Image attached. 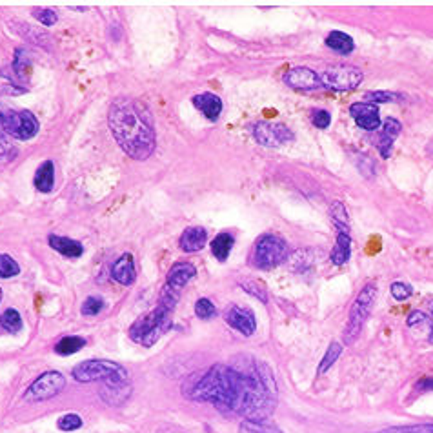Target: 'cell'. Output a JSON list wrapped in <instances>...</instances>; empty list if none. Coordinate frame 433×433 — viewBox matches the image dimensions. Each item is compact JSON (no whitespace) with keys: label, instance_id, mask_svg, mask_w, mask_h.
I'll use <instances>...</instances> for the list:
<instances>
[{"label":"cell","instance_id":"22","mask_svg":"<svg viewBox=\"0 0 433 433\" xmlns=\"http://www.w3.org/2000/svg\"><path fill=\"white\" fill-rule=\"evenodd\" d=\"M326 46L331 51H337L339 55H350L355 50V42L350 35H346L344 31H331L326 37Z\"/></svg>","mask_w":433,"mask_h":433},{"label":"cell","instance_id":"35","mask_svg":"<svg viewBox=\"0 0 433 433\" xmlns=\"http://www.w3.org/2000/svg\"><path fill=\"white\" fill-rule=\"evenodd\" d=\"M104 306H106L104 299L88 297L84 302H82L81 313L84 315V317H95V315H98L102 310H104Z\"/></svg>","mask_w":433,"mask_h":433},{"label":"cell","instance_id":"3","mask_svg":"<svg viewBox=\"0 0 433 433\" xmlns=\"http://www.w3.org/2000/svg\"><path fill=\"white\" fill-rule=\"evenodd\" d=\"M171 313L168 308L164 306H157L155 310L148 311V313L140 315L135 323L129 326V339L133 342L140 344V346H153L155 342H158L164 333H168L171 328Z\"/></svg>","mask_w":433,"mask_h":433},{"label":"cell","instance_id":"26","mask_svg":"<svg viewBox=\"0 0 433 433\" xmlns=\"http://www.w3.org/2000/svg\"><path fill=\"white\" fill-rule=\"evenodd\" d=\"M84 346H86V339L76 335H69L64 337V339H60L59 342L55 344V353H59V355H73V353L81 352Z\"/></svg>","mask_w":433,"mask_h":433},{"label":"cell","instance_id":"41","mask_svg":"<svg viewBox=\"0 0 433 433\" xmlns=\"http://www.w3.org/2000/svg\"><path fill=\"white\" fill-rule=\"evenodd\" d=\"M390 291L395 301H406V299H410L413 295V288L410 284H406V282H393Z\"/></svg>","mask_w":433,"mask_h":433},{"label":"cell","instance_id":"43","mask_svg":"<svg viewBox=\"0 0 433 433\" xmlns=\"http://www.w3.org/2000/svg\"><path fill=\"white\" fill-rule=\"evenodd\" d=\"M33 17L42 25H47V28H50V25H55L57 21H59V17H57V13L53 11V9H33Z\"/></svg>","mask_w":433,"mask_h":433},{"label":"cell","instance_id":"4","mask_svg":"<svg viewBox=\"0 0 433 433\" xmlns=\"http://www.w3.org/2000/svg\"><path fill=\"white\" fill-rule=\"evenodd\" d=\"M375 301H377V284L375 282H368L364 284V288L359 291V295L353 301L352 308H350L348 315V323L344 328L342 340L346 346H352L359 337H361V331L364 328L366 321H368L369 313L374 310Z\"/></svg>","mask_w":433,"mask_h":433},{"label":"cell","instance_id":"18","mask_svg":"<svg viewBox=\"0 0 433 433\" xmlns=\"http://www.w3.org/2000/svg\"><path fill=\"white\" fill-rule=\"evenodd\" d=\"M193 106L200 111L208 120H219L222 113V100L215 93H200L191 98Z\"/></svg>","mask_w":433,"mask_h":433},{"label":"cell","instance_id":"1","mask_svg":"<svg viewBox=\"0 0 433 433\" xmlns=\"http://www.w3.org/2000/svg\"><path fill=\"white\" fill-rule=\"evenodd\" d=\"M191 399L246 420H267L275 410L277 384L264 362L246 359L237 366H212L193 386Z\"/></svg>","mask_w":433,"mask_h":433},{"label":"cell","instance_id":"24","mask_svg":"<svg viewBox=\"0 0 433 433\" xmlns=\"http://www.w3.org/2000/svg\"><path fill=\"white\" fill-rule=\"evenodd\" d=\"M11 24H13V30L17 31L22 38L30 40V42L38 44V46H47V40H50V38H47L40 30H37V28H33V25H30V24H24V22L11 21Z\"/></svg>","mask_w":433,"mask_h":433},{"label":"cell","instance_id":"28","mask_svg":"<svg viewBox=\"0 0 433 433\" xmlns=\"http://www.w3.org/2000/svg\"><path fill=\"white\" fill-rule=\"evenodd\" d=\"M406 324L410 328L426 326V340H428L429 344H433V318L432 317H428V315L422 313V311H412V313L408 315Z\"/></svg>","mask_w":433,"mask_h":433},{"label":"cell","instance_id":"12","mask_svg":"<svg viewBox=\"0 0 433 433\" xmlns=\"http://www.w3.org/2000/svg\"><path fill=\"white\" fill-rule=\"evenodd\" d=\"M224 321L244 337H251L257 330L255 313L250 308H244V306H229L224 313Z\"/></svg>","mask_w":433,"mask_h":433},{"label":"cell","instance_id":"7","mask_svg":"<svg viewBox=\"0 0 433 433\" xmlns=\"http://www.w3.org/2000/svg\"><path fill=\"white\" fill-rule=\"evenodd\" d=\"M38 119L28 110H11L0 104V132L15 140H30L38 133Z\"/></svg>","mask_w":433,"mask_h":433},{"label":"cell","instance_id":"8","mask_svg":"<svg viewBox=\"0 0 433 433\" xmlns=\"http://www.w3.org/2000/svg\"><path fill=\"white\" fill-rule=\"evenodd\" d=\"M66 388V377L60 371H44L31 382L28 390L24 391V400L28 403H42V400L53 399Z\"/></svg>","mask_w":433,"mask_h":433},{"label":"cell","instance_id":"29","mask_svg":"<svg viewBox=\"0 0 433 433\" xmlns=\"http://www.w3.org/2000/svg\"><path fill=\"white\" fill-rule=\"evenodd\" d=\"M340 353H342V344L340 342H331L330 346H328L326 353H324L323 361H321V364H318L317 368V375H324L328 371V369L331 368V366L335 364L337 359L340 357Z\"/></svg>","mask_w":433,"mask_h":433},{"label":"cell","instance_id":"30","mask_svg":"<svg viewBox=\"0 0 433 433\" xmlns=\"http://www.w3.org/2000/svg\"><path fill=\"white\" fill-rule=\"evenodd\" d=\"M242 433H282L275 425L267 420H244L241 425Z\"/></svg>","mask_w":433,"mask_h":433},{"label":"cell","instance_id":"17","mask_svg":"<svg viewBox=\"0 0 433 433\" xmlns=\"http://www.w3.org/2000/svg\"><path fill=\"white\" fill-rule=\"evenodd\" d=\"M400 126L399 120L395 119H388L384 120V124L381 126V139H379V153H381L382 158H388L391 155V148H393L395 139L400 135Z\"/></svg>","mask_w":433,"mask_h":433},{"label":"cell","instance_id":"5","mask_svg":"<svg viewBox=\"0 0 433 433\" xmlns=\"http://www.w3.org/2000/svg\"><path fill=\"white\" fill-rule=\"evenodd\" d=\"M289 257L288 242L279 235L264 233L255 241L250 253V264L257 270H273Z\"/></svg>","mask_w":433,"mask_h":433},{"label":"cell","instance_id":"25","mask_svg":"<svg viewBox=\"0 0 433 433\" xmlns=\"http://www.w3.org/2000/svg\"><path fill=\"white\" fill-rule=\"evenodd\" d=\"M330 216L333 224H335L337 231H344V233H350V216H348V209L344 206L340 200H335L331 204L330 208Z\"/></svg>","mask_w":433,"mask_h":433},{"label":"cell","instance_id":"13","mask_svg":"<svg viewBox=\"0 0 433 433\" xmlns=\"http://www.w3.org/2000/svg\"><path fill=\"white\" fill-rule=\"evenodd\" d=\"M350 115L355 124L364 132H375L381 127V113L375 104L369 102H355L350 106Z\"/></svg>","mask_w":433,"mask_h":433},{"label":"cell","instance_id":"27","mask_svg":"<svg viewBox=\"0 0 433 433\" xmlns=\"http://www.w3.org/2000/svg\"><path fill=\"white\" fill-rule=\"evenodd\" d=\"M0 326L4 328L6 331H9V333H13V335H17L24 324H22L21 313L15 308H8L4 313L0 315Z\"/></svg>","mask_w":433,"mask_h":433},{"label":"cell","instance_id":"16","mask_svg":"<svg viewBox=\"0 0 433 433\" xmlns=\"http://www.w3.org/2000/svg\"><path fill=\"white\" fill-rule=\"evenodd\" d=\"M208 242V231L202 226H191L186 228L178 238V248L186 253H195L200 251Z\"/></svg>","mask_w":433,"mask_h":433},{"label":"cell","instance_id":"33","mask_svg":"<svg viewBox=\"0 0 433 433\" xmlns=\"http://www.w3.org/2000/svg\"><path fill=\"white\" fill-rule=\"evenodd\" d=\"M366 102L369 104H386V102H397L403 98L400 93H391V91H369V93L364 95Z\"/></svg>","mask_w":433,"mask_h":433},{"label":"cell","instance_id":"19","mask_svg":"<svg viewBox=\"0 0 433 433\" xmlns=\"http://www.w3.org/2000/svg\"><path fill=\"white\" fill-rule=\"evenodd\" d=\"M47 244H50L57 253L68 259H79L84 253V246L79 241H73L69 237H60V235H50L47 237Z\"/></svg>","mask_w":433,"mask_h":433},{"label":"cell","instance_id":"10","mask_svg":"<svg viewBox=\"0 0 433 433\" xmlns=\"http://www.w3.org/2000/svg\"><path fill=\"white\" fill-rule=\"evenodd\" d=\"M251 133H253L255 140L266 148H279V146L295 140L291 129L286 124L279 122H257L251 127Z\"/></svg>","mask_w":433,"mask_h":433},{"label":"cell","instance_id":"39","mask_svg":"<svg viewBox=\"0 0 433 433\" xmlns=\"http://www.w3.org/2000/svg\"><path fill=\"white\" fill-rule=\"evenodd\" d=\"M377 433H433V425H412V426H393V428L381 429Z\"/></svg>","mask_w":433,"mask_h":433},{"label":"cell","instance_id":"31","mask_svg":"<svg viewBox=\"0 0 433 433\" xmlns=\"http://www.w3.org/2000/svg\"><path fill=\"white\" fill-rule=\"evenodd\" d=\"M21 273V266L11 255L0 253V279H11Z\"/></svg>","mask_w":433,"mask_h":433},{"label":"cell","instance_id":"38","mask_svg":"<svg viewBox=\"0 0 433 433\" xmlns=\"http://www.w3.org/2000/svg\"><path fill=\"white\" fill-rule=\"evenodd\" d=\"M195 315L202 321H208V318H213L216 315V308L209 299L202 297L195 302Z\"/></svg>","mask_w":433,"mask_h":433},{"label":"cell","instance_id":"47","mask_svg":"<svg viewBox=\"0 0 433 433\" xmlns=\"http://www.w3.org/2000/svg\"><path fill=\"white\" fill-rule=\"evenodd\" d=\"M0 301H2V288H0Z\"/></svg>","mask_w":433,"mask_h":433},{"label":"cell","instance_id":"15","mask_svg":"<svg viewBox=\"0 0 433 433\" xmlns=\"http://www.w3.org/2000/svg\"><path fill=\"white\" fill-rule=\"evenodd\" d=\"M195 275H197V267L191 262H186V260H183V262H175L173 266L170 267L168 277H166V286H170V288L180 291V289H183Z\"/></svg>","mask_w":433,"mask_h":433},{"label":"cell","instance_id":"14","mask_svg":"<svg viewBox=\"0 0 433 433\" xmlns=\"http://www.w3.org/2000/svg\"><path fill=\"white\" fill-rule=\"evenodd\" d=\"M111 277L115 282H119L122 286H132L137 279L135 270V259L132 253H122L117 259V262L111 267Z\"/></svg>","mask_w":433,"mask_h":433},{"label":"cell","instance_id":"45","mask_svg":"<svg viewBox=\"0 0 433 433\" xmlns=\"http://www.w3.org/2000/svg\"><path fill=\"white\" fill-rule=\"evenodd\" d=\"M18 155V149L13 144H9L8 140L2 137L0 139V162H9Z\"/></svg>","mask_w":433,"mask_h":433},{"label":"cell","instance_id":"40","mask_svg":"<svg viewBox=\"0 0 433 433\" xmlns=\"http://www.w3.org/2000/svg\"><path fill=\"white\" fill-rule=\"evenodd\" d=\"M13 69H15V73H17L18 76L28 75V73H30V69H31L30 57H28V53H25L24 50L15 51V62H13Z\"/></svg>","mask_w":433,"mask_h":433},{"label":"cell","instance_id":"34","mask_svg":"<svg viewBox=\"0 0 433 433\" xmlns=\"http://www.w3.org/2000/svg\"><path fill=\"white\" fill-rule=\"evenodd\" d=\"M241 286L244 291L253 295L255 299H259L260 302H267V291L262 282H259V280H242Z\"/></svg>","mask_w":433,"mask_h":433},{"label":"cell","instance_id":"32","mask_svg":"<svg viewBox=\"0 0 433 433\" xmlns=\"http://www.w3.org/2000/svg\"><path fill=\"white\" fill-rule=\"evenodd\" d=\"M313 257H311L310 250H299L297 253L291 257V267L295 272H308L311 266H313Z\"/></svg>","mask_w":433,"mask_h":433},{"label":"cell","instance_id":"21","mask_svg":"<svg viewBox=\"0 0 433 433\" xmlns=\"http://www.w3.org/2000/svg\"><path fill=\"white\" fill-rule=\"evenodd\" d=\"M352 257V237L350 233H344V231H337V238H335V248L331 251L330 260L335 266H342L346 264Z\"/></svg>","mask_w":433,"mask_h":433},{"label":"cell","instance_id":"6","mask_svg":"<svg viewBox=\"0 0 433 433\" xmlns=\"http://www.w3.org/2000/svg\"><path fill=\"white\" fill-rule=\"evenodd\" d=\"M73 379L79 382H97L102 381L106 384H124L127 382V369L115 361H104V359H91L82 361L73 368Z\"/></svg>","mask_w":433,"mask_h":433},{"label":"cell","instance_id":"20","mask_svg":"<svg viewBox=\"0 0 433 433\" xmlns=\"http://www.w3.org/2000/svg\"><path fill=\"white\" fill-rule=\"evenodd\" d=\"M33 186L40 193H50L55 186V164L53 161H44L38 166L33 177Z\"/></svg>","mask_w":433,"mask_h":433},{"label":"cell","instance_id":"44","mask_svg":"<svg viewBox=\"0 0 433 433\" xmlns=\"http://www.w3.org/2000/svg\"><path fill=\"white\" fill-rule=\"evenodd\" d=\"M311 122L318 129H326L331 124V113L326 110H313L311 111Z\"/></svg>","mask_w":433,"mask_h":433},{"label":"cell","instance_id":"11","mask_svg":"<svg viewBox=\"0 0 433 433\" xmlns=\"http://www.w3.org/2000/svg\"><path fill=\"white\" fill-rule=\"evenodd\" d=\"M284 84L297 91H315V89L323 88V81L321 75L313 71V69L306 68V66H297L284 73Z\"/></svg>","mask_w":433,"mask_h":433},{"label":"cell","instance_id":"9","mask_svg":"<svg viewBox=\"0 0 433 433\" xmlns=\"http://www.w3.org/2000/svg\"><path fill=\"white\" fill-rule=\"evenodd\" d=\"M362 79L364 75L355 66H331L321 73L323 88L331 91H352L361 86Z\"/></svg>","mask_w":433,"mask_h":433},{"label":"cell","instance_id":"36","mask_svg":"<svg viewBox=\"0 0 433 433\" xmlns=\"http://www.w3.org/2000/svg\"><path fill=\"white\" fill-rule=\"evenodd\" d=\"M57 426L62 432H76V429L82 428V419L76 413H66V415H62L57 420Z\"/></svg>","mask_w":433,"mask_h":433},{"label":"cell","instance_id":"23","mask_svg":"<svg viewBox=\"0 0 433 433\" xmlns=\"http://www.w3.org/2000/svg\"><path fill=\"white\" fill-rule=\"evenodd\" d=\"M233 244H235V238L231 233H219L215 238L212 241V253L215 255L216 260H221V262H226L229 257V253H231V250H233Z\"/></svg>","mask_w":433,"mask_h":433},{"label":"cell","instance_id":"46","mask_svg":"<svg viewBox=\"0 0 433 433\" xmlns=\"http://www.w3.org/2000/svg\"><path fill=\"white\" fill-rule=\"evenodd\" d=\"M415 388L419 391H433V377L420 379V381L415 384Z\"/></svg>","mask_w":433,"mask_h":433},{"label":"cell","instance_id":"2","mask_svg":"<svg viewBox=\"0 0 433 433\" xmlns=\"http://www.w3.org/2000/svg\"><path fill=\"white\" fill-rule=\"evenodd\" d=\"M110 129L117 144L133 161H146L155 151V124L151 110L139 98H119L110 110Z\"/></svg>","mask_w":433,"mask_h":433},{"label":"cell","instance_id":"42","mask_svg":"<svg viewBox=\"0 0 433 433\" xmlns=\"http://www.w3.org/2000/svg\"><path fill=\"white\" fill-rule=\"evenodd\" d=\"M355 164H357V168H359V170H361V173L364 175V177H374L375 175V164H374V161H371V158L368 157V155H355Z\"/></svg>","mask_w":433,"mask_h":433},{"label":"cell","instance_id":"37","mask_svg":"<svg viewBox=\"0 0 433 433\" xmlns=\"http://www.w3.org/2000/svg\"><path fill=\"white\" fill-rule=\"evenodd\" d=\"M178 299H180V291L164 284V288H162L161 291V299H158V306H164V308H168L170 311H173Z\"/></svg>","mask_w":433,"mask_h":433}]
</instances>
